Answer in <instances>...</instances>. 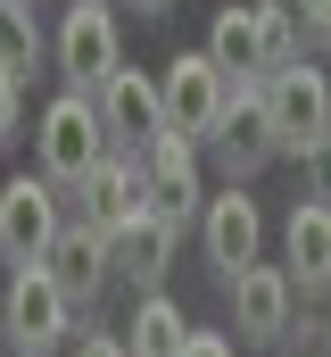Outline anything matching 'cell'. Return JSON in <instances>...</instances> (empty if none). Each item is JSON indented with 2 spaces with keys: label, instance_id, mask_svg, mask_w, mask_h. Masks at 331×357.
<instances>
[{
  "label": "cell",
  "instance_id": "6da1fadb",
  "mask_svg": "<svg viewBox=\"0 0 331 357\" xmlns=\"http://www.w3.org/2000/svg\"><path fill=\"white\" fill-rule=\"evenodd\" d=\"M33 158H42V183L50 191H83L108 158V125H99V100L91 91H58L42 108V133H33Z\"/></svg>",
  "mask_w": 331,
  "mask_h": 357
},
{
  "label": "cell",
  "instance_id": "7a4b0ae2",
  "mask_svg": "<svg viewBox=\"0 0 331 357\" xmlns=\"http://www.w3.org/2000/svg\"><path fill=\"white\" fill-rule=\"evenodd\" d=\"M265 116H273V150L282 158H323L331 150V75L307 67V59L265 75Z\"/></svg>",
  "mask_w": 331,
  "mask_h": 357
},
{
  "label": "cell",
  "instance_id": "3957f363",
  "mask_svg": "<svg viewBox=\"0 0 331 357\" xmlns=\"http://www.w3.org/2000/svg\"><path fill=\"white\" fill-rule=\"evenodd\" d=\"M67 333H75L67 291H58L42 266H17V274H8V299H0V341H8L17 357H58Z\"/></svg>",
  "mask_w": 331,
  "mask_h": 357
},
{
  "label": "cell",
  "instance_id": "277c9868",
  "mask_svg": "<svg viewBox=\"0 0 331 357\" xmlns=\"http://www.w3.org/2000/svg\"><path fill=\"white\" fill-rule=\"evenodd\" d=\"M158 100H166V133H182L191 150H207V142H216V125H224L232 75H224V67H216L207 50H182V59H166Z\"/></svg>",
  "mask_w": 331,
  "mask_h": 357
},
{
  "label": "cell",
  "instance_id": "5b68a950",
  "mask_svg": "<svg viewBox=\"0 0 331 357\" xmlns=\"http://www.w3.org/2000/svg\"><path fill=\"white\" fill-rule=\"evenodd\" d=\"M124 67V33H116V8L108 0H75L67 17H58V75H67V91H91L99 100V84Z\"/></svg>",
  "mask_w": 331,
  "mask_h": 357
},
{
  "label": "cell",
  "instance_id": "8992f818",
  "mask_svg": "<svg viewBox=\"0 0 331 357\" xmlns=\"http://www.w3.org/2000/svg\"><path fill=\"white\" fill-rule=\"evenodd\" d=\"M199 250H207V266L224 274V282L265 258V208L248 199V183H224V191L199 208Z\"/></svg>",
  "mask_w": 331,
  "mask_h": 357
},
{
  "label": "cell",
  "instance_id": "52a82bcc",
  "mask_svg": "<svg viewBox=\"0 0 331 357\" xmlns=\"http://www.w3.org/2000/svg\"><path fill=\"white\" fill-rule=\"evenodd\" d=\"M58 233H67V216H58V191L42 175L0 183V258H8V266H42Z\"/></svg>",
  "mask_w": 331,
  "mask_h": 357
},
{
  "label": "cell",
  "instance_id": "ba28073f",
  "mask_svg": "<svg viewBox=\"0 0 331 357\" xmlns=\"http://www.w3.org/2000/svg\"><path fill=\"white\" fill-rule=\"evenodd\" d=\"M216 167H224V183H248L257 167H273L282 150H273V116H265V84H232V100H224V125H216Z\"/></svg>",
  "mask_w": 331,
  "mask_h": 357
},
{
  "label": "cell",
  "instance_id": "9c48e42d",
  "mask_svg": "<svg viewBox=\"0 0 331 357\" xmlns=\"http://www.w3.org/2000/svg\"><path fill=\"white\" fill-rule=\"evenodd\" d=\"M99 125H108V150L141 158V150H150V142L166 133V100H158V75H141V67H116V75L99 84Z\"/></svg>",
  "mask_w": 331,
  "mask_h": 357
},
{
  "label": "cell",
  "instance_id": "30bf717a",
  "mask_svg": "<svg viewBox=\"0 0 331 357\" xmlns=\"http://www.w3.org/2000/svg\"><path fill=\"white\" fill-rule=\"evenodd\" d=\"M141 175H150V208H158L166 225H191V216L207 208V191H199V150H191L182 133H158V142L141 150Z\"/></svg>",
  "mask_w": 331,
  "mask_h": 357
},
{
  "label": "cell",
  "instance_id": "8fae6325",
  "mask_svg": "<svg viewBox=\"0 0 331 357\" xmlns=\"http://www.w3.org/2000/svg\"><path fill=\"white\" fill-rule=\"evenodd\" d=\"M174 233H182V225H166L158 208H141V216L108 225V274H124V282L158 291V274L174 266Z\"/></svg>",
  "mask_w": 331,
  "mask_h": 357
},
{
  "label": "cell",
  "instance_id": "7c38bea8",
  "mask_svg": "<svg viewBox=\"0 0 331 357\" xmlns=\"http://www.w3.org/2000/svg\"><path fill=\"white\" fill-rule=\"evenodd\" d=\"M224 291H232V333H241V341H282V333H290V274L282 266L257 258V266L232 274Z\"/></svg>",
  "mask_w": 331,
  "mask_h": 357
},
{
  "label": "cell",
  "instance_id": "4fadbf2b",
  "mask_svg": "<svg viewBox=\"0 0 331 357\" xmlns=\"http://www.w3.org/2000/svg\"><path fill=\"white\" fill-rule=\"evenodd\" d=\"M282 274L290 291H331V199H298L282 225Z\"/></svg>",
  "mask_w": 331,
  "mask_h": 357
},
{
  "label": "cell",
  "instance_id": "5bb4252c",
  "mask_svg": "<svg viewBox=\"0 0 331 357\" xmlns=\"http://www.w3.org/2000/svg\"><path fill=\"white\" fill-rule=\"evenodd\" d=\"M42 274L67 291V307H83V299H99V282H108V233L83 216V225H67L58 241H50V258H42Z\"/></svg>",
  "mask_w": 331,
  "mask_h": 357
},
{
  "label": "cell",
  "instance_id": "9a60e30c",
  "mask_svg": "<svg viewBox=\"0 0 331 357\" xmlns=\"http://www.w3.org/2000/svg\"><path fill=\"white\" fill-rule=\"evenodd\" d=\"M83 208H91V225H99V233H108V225H124V216H141V208H150V175H141V158L108 150V158H99V175L83 183Z\"/></svg>",
  "mask_w": 331,
  "mask_h": 357
},
{
  "label": "cell",
  "instance_id": "2e32d148",
  "mask_svg": "<svg viewBox=\"0 0 331 357\" xmlns=\"http://www.w3.org/2000/svg\"><path fill=\"white\" fill-rule=\"evenodd\" d=\"M207 59H216L232 84H265V17H257V8H216Z\"/></svg>",
  "mask_w": 331,
  "mask_h": 357
},
{
  "label": "cell",
  "instance_id": "e0dca14e",
  "mask_svg": "<svg viewBox=\"0 0 331 357\" xmlns=\"http://www.w3.org/2000/svg\"><path fill=\"white\" fill-rule=\"evenodd\" d=\"M182 341H191V316L166 291H141V307L124 324V357H182Z\"/></svg>",
  "mask_w": 331,
  "mask_h": 357
},
{
  "label": "cell",
  "instance_id": "ac0fdd59",
  "mask_svg": "<svg viewBox=\"0 0 331 357\" xmlns=\"http://www.w3.org/2000/svg\"><path fill=\"white\" fill-rule=\"evenodd\" d=\"M42 59V25H33V0H0V67L25 84Z\"/></svg>",
  "mask_w": 331,
  "mask_h": 357
},
{
  "label": "cell",
  "instance_id": "d6986e66",
  "mask_svg": "<svg viewBox=\"0 0 331 357\" xmlns=\"http://www.w3.org/2000/svg\"><path fill=\"white\" fill-rule=\"evenodd\" d=\"M17 125H25V84L0 67V142H17Z\"/></svg>",
  "mask_w": 331,
  "mask_h": 357
},
{
  "label": "cell",
  "instance_id": "ffe728a7",
  "mask_svg": "<svg viewBox=\"0 0 331 357\" xmlns=\"http://www.w3.org/2000/svg\"><path fill=\"white\" fill-rule=\"evenodd\" d=\"M182 357H232V333H199V324H191V341H182Z\"/></svg>",
  "mask_w": 331,
  "mask_h": 357
},
{
  "label": "cell",
  "instance_id": "44dd1931",
  "mask_svg": "<svg viewBox=\"0 0 331 357\" xmlns=\"http://www.w3.org/2000/svg\"><path fill=\"white\" fill-rule=\"evenodd\" d=\"M307 8H315V0H257V17H282V25H298V33H307Z\"/></svg>",
  "mask_w": 331,
  "mask_h": 357
},
{
  "label": "cell",
  "instance_id": "7402d4cb",
  "mask_svg": "<svg viewBox=\"0 0 331 357\" xmlns=\"http://www.w3.org/2000/svg\"><path fill=\"white\" fill-rule=\"evenodd\" d=\"M67 357H124V341H116V333H83Z\"/></svg>",
  "mask_w": 331,
  "mask_h": 357
},
{
  "label": "cell",
  "instance_id": "603a6c76",
  "mask_svg": "<svg viewBox=\"0 0 331 357\" xmlns=\"http://www.w3.org/2000/svg\"><path fill=\"white\" fill-rule=\"evenodd\" d=\"M307 42H323V50H331V0H315V8H307Z\"/></svg>",
  "mask_w": 331,
  "mask_h": 357
},
{
  "label": "cell",
  "instance_id": "cb8c5ba5",
  "mask_svg": "<svg viewBox=\"0 0 331 357\" xmlns=\"http://www.w3.org/2000/svg\"><path fill=\"white\" fill-rule=\"evenodd\" d=\"M133 8H141V17H166V8H174V0H133Z\"/></svg>",
  "mask_w": 331,
  "mask_h": 357
},
{
  "label": "cell",
  "instance_id": "d4e9b609",
  "mask_svg": "<svg viewBox=\"0 0 331 357\" xmlns=\"http://www.w3.org/2000/svg\"><path fill=\"white\" fill-rule=\"evenodd\" d=\"M323 199H331V150H323Z\"/></svg>",
  "mask_w": 331,
  "mask_h": 357
},
{
  "label": "cell",
  "instance_id": "484cf974",
  "mask_svg": "<svg viewBox=\"0 0 331 357\" xmlns=\"http://www.w3.org/2000/svg\"><path fill=\"white\" fill-rule=\"evenodd\" d=\"M0 349H8V341H0Z\"/></svg>",
  "mask_w": 331,
  "mask_h": 357
}]
</instances>
